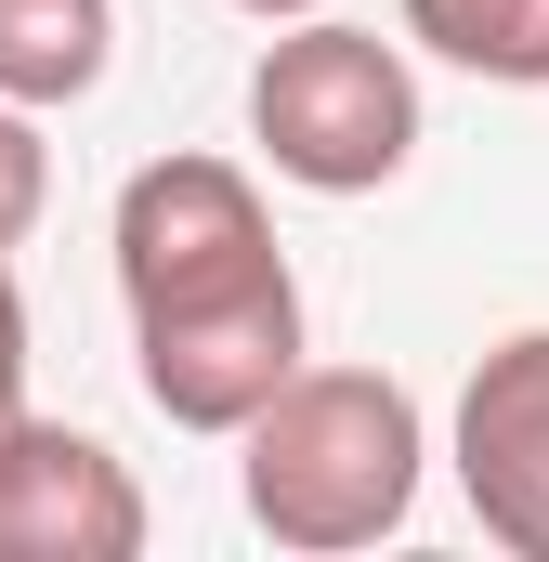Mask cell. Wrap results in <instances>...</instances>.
I'll return each mask as SVG.
<instances>
[{
    "instance_id": "cell-3",
    "label": "cell",
    "mask_w": 549,
    "mask_h": 562,
    "mask_svg": "<svg viewBox=\"0 0 549 562\" xmlns=\"http://www.w3.org/2000/svg\"><path fill=\"white\" fill-rule=\"evenodd\" d=\"M249 144L301 196H380L418 157V66L380 26L288 13V40H262V66H249Z\"/></svg>"
},
{
    "instance_id": "cell-4",
    "label": "cell",
    "mask_w": 549,
    "mask_h": 562,
    "mask_svg": "<svg viewBox=\"0 0 549 562\" xmlns=\"http://www.w3.org/2000/svg\"><path fill=\"white\" fill-rule=\"evenodd\" d=\"M144 550V484L119 445L66 419L0 431V562H132Z\"/></svg>"
},
{
    "instance_id": "cell-1",
    "label": "cell",
    "mask_w": 549,
    "mask_h": 562,
    "mask_svg": "<svg viewBox=\"0 0 549 562\" xmlns=\"http://www.w3.org/2000/svg\"><path fill=\"white\" fill-rule=\"evenodd\" d=\"M119 301L170 431H236L301 367V276L236 157H144L119 183Z\"/></svg>"
},
{
    "instance_id": "cell-2",
    "label": "cell",
    "mask_w": 549,
    "mask_h": 562,
    "mask_svg": "<svg viewBox=\"0 0 549 562\" xmlns=\"http://www.w3.org/2000/svg\"><path fill=\"white\" fill-rule=\"evenodd\" d=\"M418 471H432L418 393L380 380V367H288L236 419V484H249V524L274 550H380V537H406Z\"/></svg>"
},
{
    "instance_id": "cell-10",
    "label": "cell",
    "mask_w": 549,
    "mask_h": 562,
    "mask_svg": "<svg viewBox=\"0 0 549 562\" xmlns=\"http://www.w3.org/2000/svg\"><path fill=\"white\" fill-rule=\"evenodd\" d=\"M236 13H262V26H288V13H327V0H236Z\"/></svg>"
},
{
    "instance_id": "cell-8",
    "label": "cell",
    "mask_w": 549,
    "mask_h": 562,
    "mask_svg": "<svg viewBox=\"0 0 549 562\" xmlns=\"http://www.w3.org/2000/svg\"><path fill=\"white\" fill-rule=\"evenodd\" d=\"M53 210V144H40V105H0V249H26V223Z\"/></svg>"
},
{
    "instance_id": "cell-9",
    "label": "cell",
    "mask_w": 549,
    "mask_h": 562,
    "mask_svg": "<svg viewBox=\"0 0 549 562\" xmlns=\"http://www.w3.org/2000/svg\"><path fill=\"white\" fill-rule=\"evenodd\" d=\"M26 419V301H13V249H0V431Z\"/></svg>"
},
{
    "instance_id": "cell-5",
    "label": "cell",
    "mask_w": 549,
    "mask_h": 562,
    "mask_svg": "<svg viewBox=\"0 0 549 562\" xmlns=\"http://www.w3.org/2000/svg\"><path fill=\"white\" fill-rule=\"evenodd\" d=\"M458 497L497 550L549 562V327H511L458 393Z\"/></svg>"
},
{
    "instance_id": "cell-7",
    "label": "cell",
    "mask_w": 549,
    "mask_h": 562,
    "mask_svg": "<svg viewBox=\"0 0 549 562\" xmlns=\"http://www.w3.org/2000/svg\"><path fill=\"white\" fill-rule=\"evenodd\" d=\"M406 40L497 92H549V0H406Z\"/></svg>"
},
{
    "instance_id": "cell-6",
    "label": "cell",
    "mask_w": 549,
    "mask_h": 562,
    "mask_svg": "<svg viewBox=\"0 0 549 562\" xmlns=\"http://www.w3.org/2000/svg\"><path fill=\"white\" fill-rule=\"evenodd\" d=\"M119 66V0H0V105H79Z\"/></svg>"
}]
</instances>
